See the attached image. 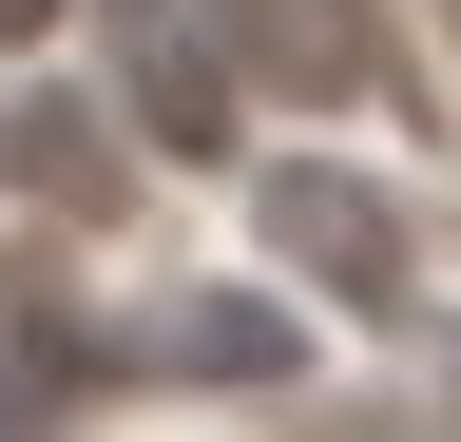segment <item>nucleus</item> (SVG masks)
<instances>
[{"label": "nucleus", "mask_w": 461, "mask_h": 442, "mask_svg": "<svg viewBox=\"0 0 461 442\" xmlns=\"http://www.w3.org/2000/svg\"><path fill=\"white\" fill-rule=\"evenodd\" d=\"M135 135H154V154H230V77L193 59V39H154V59H135Z\"/></svg>", "instance_id": "3"}, {"label": "nucleus", "mask_w": 461, "mask_h": 442, "mask_svg": "<svg viewBox=\"0 0 461 442\" xmlns=\"http://www.w3.org/2000/svg\"><path fill=\"white\" fill-rule=\"evenodd\" d=\"M230 39H250L288 96H384V20L366 0H230Z\"/></svg>", "instance_id": "2"}, {"label": "nucleus", "mask_w": 461, "mask_h": 442, "mask_svg": "<svg viewBox=\"0 0 461 442\" xmlns=\"http://www.w3.org/2000/svg\"><path fill=\"white\" fill-rule=\"evenodd\" d=\"M173 365H212V384H288V365H308V327H288V308H173Z\"/></svg>", "instance_id": "4"}, {"label": "nucleus", "mask_w": 461, "mask_h": 442, "mask_svg": "<svg viewBox=\"0 0 461 442\" xmlns=\"http://www.w3.org/2000/svg\"><path fill=\"white\" fill-rule=\"evenodd\" d=\"M250 212L308 250V289H346V308H403V212H384L366 174H327V154H269V174H250Z\"/></svg>", "instance_id": "1"}]
</instances>
